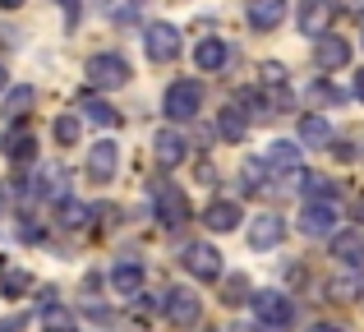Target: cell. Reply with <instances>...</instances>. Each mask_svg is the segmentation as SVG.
Masks as SVG:
<instances>
[{
  "instance_id": "35",
  "label": "cell",
  "mask_w": 364,
  "mask_h": 332,
  "mask_svg": "<svg viewBox=\"0 0 364 332\" xmlns=\"http://www.w3.org/2000/svg\"><path fill=\"white\" fill-rule=\"evenodd\" d=\"M240 300H249V282L231 277V282H226V305H240Z\"/></svg>"
},
{
  "instance_id": "10",
  "label": "cell",
  "mask_w": 364,
  "mask_h": 332,
  "mask_svg": "<svg viewBox=\"0 0 364 332\" xmlns=\"http://www.w3.org/2000/svg\"><path fill=\"white\" fill-rule=\"evenodd\" d=\"M116 171H120V148L111 144V139H97V144L88 148V176L97 180V185H107Z\"/></svg>"
},
{
  "instance_id": "16",
  "label": "cell",
  "mask_w": 364,
  "mask_h": 332,
  "mask_svg": "<svg viewBox=\"0 0 364 332\" xmlns=\"http://www.w3.org/2000/svg\"><path fill=\"white\" fill-rule=\"evenodd\" d=\"M328 23H332L328 0H304L300 5V33L304 37H328Z\"/></svg>"
},
{
  "instance_id": "14",
  "label": "cell",
  "mask_w": 364,
  "mask_h": 332,
  "mask_svg": "<svg viewBox=\"0 0 364 332\" xmlns=\"http://www.w3.org/2000/svg\"><path fill=\"white\" fill-rule=\"evenodd\" d=\"M286 9H291L286 0H249V28H254V33H272L286 18Z\"/></svg>"
},
{
  "instance_id": "44",
  "label": "cell",
  "mask_w": 364,
  "mask_h": 332,
  "mask_svg": "<svg viewBox=\"0 0 364 332\" xmlns=\"http://www.w3.org/2000/svg\"><path fill=\"white\" fill-rule=\"evenodd\" d=\"M60 5H65V9H70V14H74V0H60Z\"/></svg>"
},
{
  "instance_id": "25",
  "label": "cell",
  "mask_w": 364,
  "mask_h": 332,
  "mask_svg": "<svg viewBox=\"0 0 364 332\" xmlns=\"http://www.w3.org/2000/svg\"><path fill=\"white\" fill-rule=\"evenodd\" d=\"M83 116H88L92 125H120V111L111 107V102H102V97H88V102H83Z\"/></svg>"
},
{
  "instance_id": "11",
  "label": "cell",
  "mask_w": 364,
  "mask_h": 332,
  "mask_svg": "<svg viewBox=\"0 0 364 332\" xmlns=\"http://www.w3.org/2000/svg\"><path fill=\"white\" fill-rule=\"evenodd\" d=\"M286 235V222L277 213H258L254 226H249V250H277Z\"/></svg>"
},
{
  "instance_id": "40",
  "label": "cell",
  "mask_w": 364,
  "mask_h": 332,
  "mask_svg": "<svg viewBox=\"0 0 364 332\" xmlns=\"http://www.w3.org/2000/svg\"><path fill=\"white\" fill-rule=\"evenodd\" d=\"M309 332H341V328H332V323H314Z\"/></svg>"
},
{
  "instance_id": "6",
  "label": "cell",
  "mask_w": 364,
  "mask_h": 332,
  "mask_svg": "<svg viewBox=\"0 0 364 332\" xmlns=\"http://www.w3.org/2000/svg\"><path fill=\"white\" fill-rule=\"evenodd\" d=\"M161 309H166V323H176V328H194L198 318H203V305H198V296L194 291H166V300H161Z\"/></svg>"
},
{
  "instance_id": "20",
  "label": "cell",
  "mask_w": 364,
  "mask_h": 332,
  "mask_svg": "<svg viewBox=\"0 0 364 332\" xmlns=\"http://www.w3.org/2000/svg\"><path fill=\"white\" fill-rule=\"evenodd\" d=\"M314 55H318V65H323V70H346V60H350V42H346V37H318V51H314Z\"/></svg>"
},
{
  "instance_id": "26",
  "label": "cell",
  "mask_w": 364,
  "mask_h": 332,
  "mask_svg": "<svg viewBox=\"0 0 364 332\" xmlns=\"http://www.w3.org/2000/svg\"><path fill=\"white\" fill-rule=\"evenodd\" d=\"M28 287H33V277H28L23 268H5V282H0V296L5 300H18Z\"/></svg>"
},
{
  "instance_id": "41",
  "label": "cell",
  "mask_w": 364,
  "mask_h": 332,
  "mask_svg": "<svg viewBox=\"0 0 364 332\" xmlns=\"http://www.w3.org/2000/svg\"><path fill=\"white\" fill-rule=\"evenodd\" d=\"M9 88V79H5V65H0V92H5Z\"/></svg>"
},
{
  "instance_id": "1",
  "label": "cell",
  "mask_w": 364,
  "mask_h": 332,
  "mask_svg": "<svg viewBox=\"0 0 364 332\" xmlns=\"http://www.w3.org/2000/svg\"><path fill=\"white\" fill-rule=\"evenodd\" d=\"M254 318H258L267 332L291 328V318H295L291 296H282V291H254Z\"/></svg>"
},
{
  "instance_id": "39",
  "label": "cell",
  "mask_w": 364,
  "mask_h": 332,
  "mask_svg": "<svg viewBox=\"0 0 364 332\" xmlns=\"http://www.w3.org/2000/svg\"><path fill=\"white\" fill-rule=\"evenodd\" d=\"M0 332H18V318H5V323H0Z\"/></svg>"
},
{
  "instance_id": "3",
  "label": "cell",
  "mask_w": 364,
  "mask_h": 332,
  "mask_svg": "<svg viewBox=\"0 0 364 332\" xmlns=\"http://www.w3.org/2000/svg\"><path fill=\"white\" fill-rule=\"evenodd\" d=\"M88 83L92 88H124V83H129V65L120 60L116 51H107V55H92L88 60Z\"/></svg>"
},
{
  "instance_id": "23",
  "label": "cell",
  "mask_w": 364,
  "mask_h": 332,
  "mask_svg": "<svg viewBox=\"0 0 364 332\" xmlns=\"http://www.w3.org/2000/svg\"><path fill=\"white\" fill-rule=\"evenodd\" d=\"M203 226H213V231H235V226H240V208L226 203V198H217V203L203 213Z\"/></svg>"
},
{
  "instance_id": "34",
  "label": "cell",
  "mask_w": 364,
  "mask_h": 332,
  "mask_svg": "<svg viewBox=\"0 0 364 332\" xmlns=\"http://www.w3.org/2000/svg\"><path fill=\"white\" fill-rule=\"evenodd\" d=\"M152 309H157V300H152V296H143V291H139V296H134V309H129V314L139 318V323H148V318H152Z\"/></svg>"
},
{
  "instance_id": "37",
  "label": "cell",
  "mask_w": 364,
  "mask_h": 332,
  "mask_svg": "<svg viewBox=\"0 0 364 332\" xmlns=\"http://www.w3.org/2000/svg\"><path fill=\"white\" fill-rule=\"evenodd\" d=\"M341 9H346V14H364V0H337Z\"/></svg>"
},
{
  "instance_id": "21",
  "label": "cell",
  "mask_w": 364,
  "mask_h": 332,
  "mask_svg": "<svg viewBox=\"0 0 364 332\" xmlns=\"http://www.w3.org/2000/svg\"><path fill=\"white\" fill-rule=\"evenodd\" d=\"M332 300H360L364 296V268H350V272H337V277L328 282Z\"/></svg>"
},
{
  "instance_id": "31",
  "label": "cell",
  "mask_w": 364,
  "mask_h": 332,
  "mask_svg": "<svg viewBox=\"0 0 364 332\" xmlns=\"http://www.w3.org/2000/svg\"><path fill=\"white\" fill-rule=\"evenodd\" d=\"M79 134H83L79 116H60V120H55V139H60L65 148H74V144H79Z\"/></svg>"
},
{
  "instance_id": "38",
  "label": "cell",
  "mask_w": 364,
  "mask_h": 332,
  "mask_svg": "<svg viewBox=\"0 0 364 332\" xmlns=\"http://www.w3.org/2000/svg\"><path fill=\"white\" fill-rule=\"evenodd\" d=\"M355 97H360V102H364V70H360V74H355Z\"/></svg>"
},
{
  "instance_id": "17",
  "label": "cell",
  "mask_w": 364,
  "mask_h": 332,
  "mask_svg": "<svg viewBox=\"0 0 364 332\" xmlns=\"http://www.w3.org/2000/svg\"><path fill=\"white\" fill-rule=\"evenodd\" d=\"M263 166L282 171V176L300 171V144H291V139H277V144H267V157H263Z\"/></svg>"
},
{
  "instance_id": "45",
  "label": "cell",
  "mask_w": 364,
  "mask_h": 332,
  "mask_svg": "<svg viewBox=\"0 0 364 332\" xmlns=\"http://www.w3.org/2000/svg\"><path fill=\"white\" fill-rule=\"evenodd\" d=\"M355 213H360V217H364V198H360V203H355Z\"/></svg>"
},
{
  "instance_id": "28",
  "label": "cell",
  "mask_w": 364,
  "mask_h": 332,
  "mask_svg": "<svg viewBox=\"0 0 364 332\" xmlns=\"http://www.w3.org/2000/svg\"><path fill=\"white\" fill-rule=\"evenodd\" d=\"M42 332H74V323H70V309L46 305V309H42Z\"/></svg>"
},
{
  "instance_id": "29",
  "label": "cell",
  "mask_w": 364,
  "mask_h": 332,
  "mask_svg": "<svg viewBox=\"0 0 364 332\" xmlns=\"http://www.w3.org/2000/svg\"><path fill=\"white\" fill-rule=\"evenodd\" d=\"M28 107H33V88H9V97H5V111H9V116L23 120Z\"/></svg>"
},
{
  "instance_id": "36",
  "label": "cell",
  "mask_w": 364,
  "mask_h": 332,
  "mask_svg": "<svg viewBox=\"0 0 364 332\" xmlns=\"http://www.w3.org/2000/svg\"><path fill=\"white\" fill-rule=\"evenodd\" d=\"M314 97H318V102H341V92L332 88V83H318V88H314Z\"/></svg>"
},
{
  "instance_id": "43",
  "label": "cell",
  "mask_w": 364,
  "mask_h": 332,
  "mask_svg": "<svg viewBox=\"0 0 364 332\" xmlns=\"http://www.w3.org/2000/svg\"><path fill=\"white\" fill-rule=\"evenodd\" d=\"M0 213H5V185H0Z\"/></svg>"
},
{
  "instance_id": "7",
  "label": "cell",
  "mask_w": 364,
  "mask_h": 332,
  "mask_svg": "<svg viewBox=\"0 0 364 332\" xmlns=\"http://www.w3.org/2000/svg\"><path fill=\"white\" fill-rule=\"evenodd\" d=\"M143 46H148V55L157 65H166V60L180 55V33L171 23H148V28H143Z\"/></svg>"
},
{
  "instance_id": "27",
  "label": "cell",
  "mask_w": 364,
  "mask_h": 332,
  "mask_svg": "<svg viewBox=\"0 0 364 332\" xmlns=\"http://www.w3.org/2000/svg\"><path fill=\"white\" fill-rule=\"evenodd\" d=\"M65 180H70V176H65V166H46L42 171V194L55 198V203H65Z\"/></svg>"
},
{
  "instance_id": "33",
  "label": "cell",
  "mask_w": 364,
  "mask_h": 332,
  "mask_svg": "<svg viewBox=\"0 0 364 332\" xmlns=\"http://www.w3.org/2000/svg\"><path fill=\"white\" fill-rule=\"evenodd\" d=\"M240 107H249L245 120H249V116H254V120H267V116H272V111H267V102L258 97V92H240Z\"/></svg>"
},
{
  "instance_id": "24",
  "label": "cell",
  "mask_w": 364,
  "mask_h": 332,
  "mask_svg": "<svg viewBox=\"0 0 364 332\" xmlns=\"http://www.w3.org/2000/svg\"><path fill=\"white\" fill-rule=\"evenodd\" d=\"M300 144L304 148H328L332 144V125L323 116H304L300 120Z\"/></svg>"
},
{
  "instance_id": "18",
  "label": "cell",
  "mask_w": 364,
  "mask_h": 332,
  "mask_svg": "<svg viewBox=\"0 0 364 332\" xmlns=\"http://www.w3.org/2000/svg\"><path fill=\"white\" fill-rule=\"evenodd\" d=\"M111 287H116L120 296H139L143 291V263L139 259H120L116 268H111Z\"/></svg>"
},
{
  "instance_id": "19",
  "label": "cell",
  "mask_w": 364,
  "mask_h": 332,
  "mask_svg": "<svg viewBox=\"0 0 364 332\" xmlns=\"http://www.w3.org/2000/svg\"><path fill=\"white\" fill-rule=\"evenodd\" d=\"M194 60H198V70H203V74H217L226 60H231V46H226L222 37H203L198 51H194Z\"/></svg>"
},
{
  "instance_id": "8",
  "label": "cell",
  "mask_w": 364,
  "mask_h": 332,
  "mask_svg": "<svg viewBox=\"0 0 364 332\" xmlns=\"http://www.w3.org/2000/svg\"><path fill=\"white\" fill-rule=\"evenodd\" d=\"M185 268H189V277H198V282H217L222 277V254H217L213 245L194 240L185 250Z\"/></svg>"
},
{
  "instance_id": "9",
  "label": "cell",
  "mask_w": 364,
  "mask_h": 332,
  "mask_svg": "<svg viewBox=\"0 0 364 332\" xmlns=\"http://www.w3.org/2000/svg\"><path fill=\"white\" fill-rule=\"evenodd\" d=\"M152 157H157L161 171L180 166V162L189 157V139L180 134V129H157V139H152Z\"/></svg>"
},
{
  "instance_id": "42",
  "label": "cell",
  "mask_w": 364,
  "mask_h": 332,
  "mask_svg": "<svg viewBox=\"0 0 364 332\" xmlns=\"http://www.w3.org/2000/svg\"><path fill=\"white\" fill-rule=\"evenodd\" d=\"M0 5H5V9H18V5H23V0H0Z\"/></svg>"
},
{
  "instance_id": "4",
  "label": "cell",
  "mask_w": 364,
  "mask_h": 332,
  "mask_svg": "<svg viewBox=\"0 0 364 332\" xmlns=\"http://www.w3.org/2000/svg\"><path fill=\"white\" fill-rule=\"evenodd\" d=\"M152 203H157V222L161 226H185L189 222V198L176 185H152Z\"/></svg>"
},
{
  "instance_id": "5",
  "label": "cell",
  "mask_w": 364,
  "mask_h": 332,
  "mask_svg": "<svg viewBox=\"0 0 364 332\" xmlns=\"http://www.w3.org/2000/svg\"><path fill=\"white\" fill-rule=\"evenodd\" d=\"M337 222H341V213H337L332 198H314V203L300 213V231L304 235H337Z\"/></svg>"
},
{
  "instance_id": "32",
  "label": "cell",
  "mask_w": 364,
  "mask_h": 332,
  "mask_svg": "<svg viewBox=\"0 0 364 332\" xmlns=\"http://www.w3.org/2000/svg\"><path fill=\"white\" fill-rule=\"evenodd\" d=\"M263 180H267V166H263V162H245V189H249V194H258V189H267Z\"/></svg>"
},
{
  "instance_id": "2",
  "label": "cell",
  "mask_w": 364,
  "mask_h": 332,
  "mask_svg": "<svg viewBox=\"0 0 364 332\" xmlns=\"http://www.w3.org/2000/svg\"><path fill=\"white\" fill-rule=\"evenodd\" d=\"M198 107H203V83L194 79H180L166 88V102H161V111H166L171 120H194Z\"/></svg>"
},
{
  "instance_id": "30",
  "label": "cell",
  "mask_w": 364,
  "mask_h": 332,
  "mask_svg": "<svg viewBox=\"0 0 364 332\" xmlns=\"http://www.w3.org/2000/svg\"><path fill=\"white\" fill-rule=\"evenodd\" d=\"M60 226L65 231H83V226H88V208L83 203H60Z\"/></svg>"
},
{
  "instance_id": "12",
  "label": "cell",
  "mask_w": 364,
  "mask_h": 332,
  "mask_svg": "<svg viewBox=\"0 0 364 332\" xmlns=\"http://www.w3.org/2000/svg\"><path fill=\"white\" fill-rule=\"evenodd\" d=\"M0 148H5V157L9 162H28V157L37 153V134L23 125V120H14V125L0 134Z\"/></svg>"
},
{
  "instance_id": "13",
  "label": "cell",
  "mask_w": 364,
  "mask_h": 332,
  "mask_svg": "<svg viewBox=\"0 0 364 332\" xmlns=\"http://www.w3.org/2000/svg\"><path fill=\"white\" fill-rule=\"evenodd\" d=\"M258 83L272 92V107H277V111H291L295 97H291V83H286V70H282L277 60H263V65H258Z\"/></svg>"
},
{
  "instance_id": "15",
  "label": "cell",
  "mask_w": 364,
  "mask_h": 332,
  "mask_svg": "<svg viewBox=\"0 0 364 332\" xmlns=\"http://www.w3.org/2000/svg\"><path fill=\"white\" fill-rule=\"evenodd\" d=\"M332 259H341L346 268H364V231H337L332 235Z\"/></svg>"
},
{
  "instance_id": "22",
  "label": "cell",
  "mask_w": 364,
  "mask_h": 332,
  "mask_svg": "<svg viewBox=\"0 0 364 332\" xmlns=\"http://www.w3.org/2000/svg\"><path fill=\"white\" fill-rule=\"evenodd\" d=\"M245 129H249V120H245V111H240V107L217 111V134H222L226 144H240V139H245Z\"/></svg>"
}]
</instances>
